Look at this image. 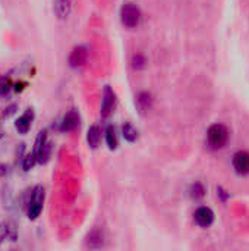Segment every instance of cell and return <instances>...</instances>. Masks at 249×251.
<instances>
[{
	"label": "cell",
	"mask_w": 249,
	"mask_h": 251,
	"mask_svg": "<svg viewBox=\"0 0 249 251\" xmlns=\"http://www.w3.org/2000/svg\"><path fill=\"white\" fill-rule=\"evenodd\" d=\"M44 199H45V191L41 185H37L32 188L29 200L26 203V215L31 221L38 219V216L43 212L44 207Z\"/></svg>",
	"instance_id": "cell-1"
},
{
	"label": "cell",
	"mask_w": 249,
	"mask_h": 251,
	"mask_svg": "<svg viewBox=\"0 0 249 251\" xmlns=\"http://www.w3.org/2000/svg\"><path fill=\"white\" fill-rule=\"evenodd\" d=\"M227 140H229V131L225 125L214 124L210 126V129L207 132V143L211 149H214V150L223 149L226 146Z\"/></svg>",
	"instance_id": "cell-2"
},
{
	"label": "cell",
	"mask_w": 249,
	"mask_h": 251,
	"mask_svg": "<svg viewBox=\"0 0 249 251\" xmlns=\"http://www.w3.org/2000/svg\"><path fill=\"white\" fill-rule=\"evenodd\" d=\"M51 144L50 141L47 140V131H41L38 134V137L35 138V143H34V154L37 156V163L40 165H45L51 156Z\"/></svg>",
	"instance_id": "cell-3"
},
{
	"label": "cell",
	"mask_w": 249,
	"mask_h": 251,
	"mask_svg": "<svg viewBox=\"0 0 249 251\" xmlns=\"http://www.w3.org/2000/svg\"><path fill=\"white\" fill-rule=\"evenodd\" d=\"M120 19H122V24L132 29V28H136L141 22V10L139 7L135 4V3H131V1H126L123 3L122 9H120Z\"/></svg>",
	"instance_id": "cell-4"
},
{
	"label": "cell",
	"mask_w": 249,
	"mask_h": 251,
	"mask_svg": "<svg viewBox=\"0 0 249 251\" xmlns=\"http://www.w3.org/2000/svg\"><path fill=\"white\" fill-rule=\"evenodd\" d=\"M116 93L112 90V87L106 85L104 90H103V99H101V116L103 118H109L114 107H116Z\"/></svg>",
	"instance_id": "cell-5"
},
{
	"label": "cell",
	"mask_w": 249,
	"mask_h": 251,
	"mask_svg": "<svg viewBox=\"0 0 249 251\" xmlns=\"http://www.w3.org/2000/svg\"><path fill=\"white\" fill-rule=\"evenodd\" d=\"M34 118H35V113H34V109L32 107H28L16 121H15V129L19 132V134H26L31 126H32V122H34Z\"/></svg>",
	"instance_id": "cell-6"
},
{
	"label": "cell",
	"mask_w": 249,
	"mask_h": 251,
	"mask_svg": "<svg viewBox=\"0 0 249 251\" xmlns=\"http://www.w3.org/2000/svg\"><path fill=\"white\" fill-rule=\"evenodd\" d=\"M88 60V49L85 46H76L69 54V65L73 69L82 68Z\"/></svg>",
	"instance_id": "cell-7"
},
{
	"label": "cell",
	"mask_w": 249,
	"mask_h": 251,
	"mask_svg": "<svg viewBox=\"0 0 249 251\" xmlns=\"http://www.w3.org/2000/svg\"><path fill=\"white\" fill-rule=\"evenodd\" d=\"M79 122H81V118H79L78 110L72 109V110H69V112L63 116V119H62V122H60V131H62V132L75 131V129L79 126Z\"/></svg>",
	"instance_id": "cell-8"
},
{
	"label": "cell",
	"mask_w": 249,
	"mask_h": 251,
	"mask_svg": "<svg viewBox=\"0 0 249 251\" xmlns=\"http://www.w3.org/2000/svg\"><path fill=\"white\" fill-rule=\"evenodd\" d=\"M233 168L239 175L249 174V153L248 151H238L233 156Z\"/></svg>",
	"instance_id": "cell-9"
},
{
	"label": "cell",
	"mask_w": 249,
	"mask_h": 251,
	"mask_svg": "<svg viewBox=\"0 0 249 251\" xmlns=\"http://www.w3.org/2000/svg\"><path fill=\"white\" fill-rule=\"evenodd\" d=\"M16 241L18 240V229L13 222H1L0 224V246L6 241Z\"/></svg>",
	"instance_id": "cell-10"
},
{
	"label": "cell",
	"mask_w": 249,
	"mask_h": 251,
	"mask_svg": "<svg viewBox=\"0 0 249 251\" xmlns=\"http://www.w3.org/2000/svg\"><path fill=\"white\" fill-rule=\"evenodd\" d=\"M194 219H195V222H197L200 226L208 228V226L214 222V213H213V210L208 209V207H200V209L195 212Z\"/></svg>",
	"instance_id": "cell-11"
},
{
	"label": "cell",
	"mask_w": 249,
	"mask_h": 251,
	"mask_svg": "<svg viewBox=\"0 0 249 251\" xmlns=\"http://www.w3.org/2000/svg\"><path fill=\"white\" fill-rule=\"evenodd\" d=\"M53 9L59 19H66L70 15L72 0H53Z\"/></svg>",
	"instance_id": "cell-12"
},
{
	"label": "cell",
	"mask_w": 249,
	"mask_h": 251,
	"mask_svg": "<svg viewBox=\"0 0 249 251\" xmlns=\"http://www.w3.org/2000/svg\"><path fill=\"white\" fill-rule=\"evenodd\" d=\"M100 140H101V128L98 125H92L90 129H88V134H87V141H88V146L91 149H97L98 144H100Z\"/></svg>",
	"instance_id": "cell-13"
},
{
	"label": "cell",
	"mask_w": 249,
	"mask_h": 251,
	"mask_svg": "<svg viewBox=\"0 0 249 251\" xmlns=\"http://www.w3.org/2000/svg\"><path fill=\"white\" fill-rule=\"evenodd\" d=\"M106 141L110 150H116L119 146V137H117V131L113 125H109L106 129Z\"/></svg>",
	"instance_id": "cell-14"
},
{
	"label": "cell",
	"mask_w": 249,
	"mask_h": 251,
	"mask_svg": "<svg viewBox=\"0 0 249 251\" xmlns=\"http://www.w3.org/2000/svg\"><path fill=\"white\" fill-rule=\"evenodd\" d=\"M122 134H123L125 140L129 141V143H134V141L138 140V131H136V128H135L131 122H126V124L123 125Z\"/></svg>",
	"instance_id": "cell-15"
},
{
	"label": "cell",
	"mask_w": 249,
	"mask_h": 251,
	"mask_svg": "<svg viewBox=\"0 0 249 251\" xmlns=\"http://www.w3.org/2000/svg\"><path fill=\"white\" fill-rule=\"evenodd\" d=\"M136 104H138V109L144 113V112H148L150 107H151V96L148 93H139L138 94V99H136Z\"/></svg>",
	"instance_id": "cell-16"
},
{
	"label": "cell",
	"mask_w": 249,
	"mask_h": 251,
	"mask_svg": "<svg viewBox=\"0 0 249 251\" xmlns=\"http://www.w3.org/2000/svg\"><path fill=\"white\" fill-rule=\"evenodd\" d=\"M35 163H37V156L34 154V151H29L22 160V168L23 171H31Z\"/></svg>",
	"instance_id": "cell-17"
},
{
	"label": "cell",
	"mask_w": 249,
	"mask_h": 251,
	"mask_svg": "<svg viewBox=\"0 0 249 251\" xmlns=\"http://www.w3.org/2000/svg\"><path fill=\"white\" fill-rule=\"evenodd\" d=\"M12 88V84H10V79L4 75H0V97H4L9 94Z\"/></svg>",
	"instance_id": "cell-18"
},
{
	"label": "cell",
	"mask_w": 249,
	"mask_h": 251,
	"mask_svg": "<svg viewBox=\"0 0 249 251\" xmlns=\"http://www.w3.org/2000/svg\"><path fill=\"white\" fill-rule=\"evenodd\" d=\"M191 196L194 197V199H201L203 196H204V188H203V185L201 184H194L192 185V190H191Z\"/></svg>",
	"instance_id": "cell-19"
},
{
	"label": "cell",
	"mask_w": 249,
	"mask_h": 251,
	"mask_svg": "<svg viewBox=\"0 0 249 251\" xmlns=\"http://www.w3.org/2000/svg\"><path fill=\"white\" fill-rule=\"evenodd\" d=\"M16 112V104H10L9 107H6V110H4V113H3V116L4 118H9L10 115H13Z\"/></svg>",
	"instance_id": "cell-20"
},
{
	"label": "cell",
	"mask_w": 249,
	"mask_h": 251,
	"mask_svg": "<svg viewBox=\"0 0 249 251\" xmlns=\"http://www.w3.org/2000/svg\"><path fill=\"white\" fill-rule=\"evenodd\" d=\"M6 174H7V166L3 165V163H0V178H3Z\"/></svg>",
	"instance_id": "cell-21"
}]
</instances>
